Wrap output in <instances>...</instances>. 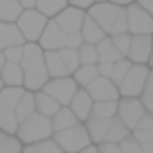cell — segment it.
<instances>
[{"mask_svg":"<svg viewBox=\"0 0 153 153\" xmlns=\"http://www.w3.org/2000/svg\"><path fill=\"white\" fill-rule=\"evenodd\" d=\"M33 93H35V111L41 112V114H45V116H52L60 107H62V105L56 101L52 95L47 93V91L39 89V91H33Z\"/></svg>","mask_w":153,"mask_h":153,"instance_id":"ac0fdd59","label":"cell"},{"mask_svg":"<svg viewBox=\"0 0 153 153\" xmlns=\"http://www.w3.org/2000/svg\"><path fill=\"white\" fill-rule=\"evenodd\" d=\"M143 91H153V68L149 70V74H147V82H146V89Z\"/></svg>","mask_w":153,"mask_h":153,"instance_id":"f6af8a7d","label":"cell"},{"mask_svg":"<svg viewBox=\"0 0 153 153\" xmlns=\"http://www.w3.org/2000/svg\"><path fill=\"white\" fill-rule=\"evenodd\" d=\"M22 12L23 6L19 4V0H0V19L2 22H16Z\"/></svg>","mask_w":153,"mask_h":153,"instance_id":"83f0119b","label":"cell"},{"mask_svg":"<svg viewBox=\"0 0 153 153\" xmlns=\"http://www.w3.org/2000/svg\"><path fill=\"white\" fill-rule=\"evenodd\" d=\"M72 76H74V79L78 82L79 87H87L99 76L97 64H79V66L72 72Z\"/></svg>","mask_w":153,"mask_h":153,"instance_id":"d4e9b609","label":"cell"},{"mask_svg":"<svg viewBox=\"0 0 153 153\" xmlns=\"http://www.w3.org/2000/svg\"><path fill=\"white\" fill-rule=\"evenodd\" d=\"M23 93H25V87L23 85H4L0 89V107L16 108V105L19 103Z\"/></svg>","mask_w":153,"mask_h":153,"instance_id":"cb8c5ba5","label":"cell"},{"mask_svg":"<svg viewBox=\"0 0 153 153\" xmlns=\"http://www.w3.org/2000/svg\"><path fill=\"white\" fill-rule=\"evenodd\" d=\"M82 35H83V41L85 43H93V45H97L99 41H101V39L105 37V29L101 25H99L97 22H95L93 18H91L89 14L85 16V19H83V25H82Z\"/></svg>","mask_w":153,"mask_h":153,"instance_id":"44dd1931","label":"cell"},{"mask_svg":"<svg viewBox=\"0 0 153 153\" xmlns=\"http://www.w3.org/2000/svg\"><path fill=\"white\" fill-rule=\"evenodd\" d=\"M112 66H114V62H101V60H99V62H97L99 76H108V78H111V74H112Z\"/></svg>","mask_w":153,"mask_h":153,"instance_id":"b9f144b4","label":"cell"},{"mask_svg":"<svg viewBox=\"0 0 153 153\" xmlns=\"http://www.w3.org/2000/svg\"><path fill=\"white\" fill-rule=\"evenodd\" d=\"M130 134H132V130L122 122V118L116 114V116H112V118H111V124H108V132H107V138H105V140L120 143L124 138H126V136H130Z\"/></svg>","mask_w":153,"mask_h":153,"instance_id":"484cf974","label":"cell"},{"mask_svg":"<svg viewBox=\"0 0 153 153\" xmlns=\"http://www.w3.org/2000/svg\"><path fill=\"white\" fill-rule=\"evenodd\" d=\"M35 2H37V0H19V4H22L23 8H35Z\"/></svg>","mask_w":153,"mask_h":153,"instance_id":"bcb514c9","label":"cell"},{"mask_svg":"<svg viewBox=\"0 0 153 153\" xmlns=\"http://www.w3.org/2000/svg\"><path fill=\"white\" fill-rule=\"evenodd\" d=\"M149 64L143 62H134L132 68L128 70V74L124 76V79L120 82L118 89L120 95L124 97H140L146 89V82H147V74H149Z\"/></svg>","mask_w":153,"mask_h":153,"instance_id":"8992f818","label":"cell"},{"mask_svg":"<svg viewBox=\"0 0 153 153\" xmlns=\"http://www.w3.org/2000/svg\"><path fill=\"white\" fill-rule=\"evenodd\" d=\"M60 56H62L64 64L68 66V70H70V74L76 70V68L79 66V54H78V49H72V47H62L60 49Z\"/></svg>","mask_w":153,"mask_h":153,"instance_id":"e575fe53","label":"cell"},{"mask_svg":"<svg viewBox=\"0 0 153 153\" xmlns=\"http://www.w3.org/2000/svg\"><path fill=\"white\" fill-rule=\"evenodd\" d=\"M79 54V62L82 64H97L99 62V52H97V45L93 43H85L83 41L78 49Z\"/></svg>","mask_w":153,"mask_h":153,"instance_id":"d6a6232c","label":"cell"},{"mask_svg":"<svg viewBox=\"0 0 153 153\" xmlns=\"http://www.w3.org/2000/svg\"><path fill=\"white\" fill-rule=\"evenodd\" d=\"M54 134V128H52V120L51 116H45L41 112H31L29 116H25L23 120H19L18 130H16V136L25 143H33L39 142V140L51 138Z\"/></svg>","mask_w":153,"mask_h":153,"instance_id":"3957f363","label":"cell"},{"mask_svg":"<svg viewBox=\"0 0 153 153\" xmlns=\"http://www.w3.org/2000/svg\"><path fill=\"white\" fill-rule=\"evenodd\" d=\"M83 43V35L82 31H74V33H68L66 37V47H72V49H79V45Z\"/></svg>","mask_w":153,"mask_h":153,"instance_id":"ab89813d","label":"cell"},{"mask_svg":"<svg viewBox=\"0 0 153 153\" xmlns=\"http://www.w3.org/2000/svg\"><path fill=\"white\" fill-rule=\"evenodd\" d=\"M97 149H99V153H120V143L103 140V142L97 143Z\"/></svg>","mask_w":153,"mask_h":153,"instance_id":"f35d334b","label":"cell"},{"mask_svg":"<svg viewBox=\"0 0 153 153\" xmlns=\"http://www.w3.org/2000/svg\"><path fill=\"white\" fill-rule=\"evenodd\" d=\"M19 64L23 68V87L29 91L43 89L51 76L45 64V51L37 41H25Z\"/></svg>","mask_w":153,"mask_h":153,"instance_id":"6da1fadb","label":"cell"},{"mask_svg":"<svg viewBox=\"0 0 153 153\" xmlns=\"http://www.w3.org/2000/svg\"><path fill=\"white\" fill-rule=\"evenodd\" d=\"M68 2H70L72 6H78V8H83V10H87V8H89L91 4L95 2V0H68Z\"/></svg>","mask_w":153,"mask_h":153,"instance_id":"7bdbcfd3","label":"cell"},{"mask_svg":"<svg viewBox=\"0 0 153 153\" xmlns=\"http://www.w3.org/2000/svg\"><path fill=\"white\" fill-rule=\"evenodd\" d=\"M93 97L89 95V91H87V87H79L78 91H76V95L72 97V101L68 107L74 111V114L78 116L82 122H85L87 118L91 116V108H93Z\"/></svg>","mask_w":153,"mask_h":153,"instance_id":"5bb4252c","label":"cell"},{"mask_svg":"<svg viewBox=\"0 0 153 153\" xmlns=\"http://www.w3.org/2000/svg\"><path fill=\"white\" fill-rule=\"evenodd\" d=\"M132 136H134L142 146L153 142V112L146 111V114L140 118V122L132 128Z\"/></svg>","mask_w":153,"mask_h":153,"instance_id":"2e32d148","label":"cell"},{"mask_svg":"<svg viewBox=\"0 0 153 153\" xmlns=\"http://www.w3.org/2000/svg\"><path fill=\"white\" fill-rule=\"evenodd\" d=\"M126 14H128V31L132 35L138 33L153 35V16L143 6H140L138 2H132L126 6Z\"/></svg>","mask_w":153,"mask_h":153,"instance_id":"ba28073f","label":"cell"},{"mask_svg":"<svg viewBox=\"0 0 153 153\" xmlns=\"http://www.w3.org/2000/svg\"><path fill=\"white\" fill-rule=\"evenodd\" d=\"M23 151L25 153H62L60 146L56 143V140L52 136L45 140H39V142H33V143H25Z\"/></svg>","mask_w":153,"mask_h":153,"instance_id":"4316f807","label":"cell"},{"mask_svg":"<svg viewBox=\"0 0 153 153\" xmlns=\"http://www.w3.org/2000/svg\"><path fill=\"white\" fill-rule=\"evenodd\" d=\"M85 16H87V10L68 4L64 10H60L58 14L54 16V22L58 23V25L62 27L66 33H74V31H79V29H82Z\"/></svg>","mask_w":153,"mask_h":153,"instance_id":"8fae6325","label":"cell"},{"mask_svg":"<svg viewBox=\"0 0 153 153\" xmlns=\"http://www.w3.org/2000/svg\"><path fill=\"white\" fill-rule=\"evenodd\" d=\"M108 124H111V118H97V116H89L85 120V126L87 132L91 136V142L99 143L107 138V132H108Z\"/></svg>","mask_w":153,"mask_h":153,"instance_id":"ffe728a7","label":"cell"},{"mask_svg":"<svg viewBox=\"0 0 153 153\" xmlns=\"http://www.w3.org/2000/svg\"><path fill=\"white\" fill-rule=\"evenodd\" d=\"M66 37L68 33L54 22V18H51L37 43L43 47V51H60L62 47H66Z\"/></svg>","mask_w":153,"mask_h":153,"instance_id":"7c38bea8","label":"cell"},{"mask_svg":"<svg viewBox=\"0 0 153 153\" xmlns=\"http://www.w3.org/2000/svg\"><path fill=\"white\" fill-rule=\"evenodd\" d=\"M51 120H52V128H54V132L64 130V128H70V126H74V124L82 122V120L74 114V111H72L68 105H62V107L51 116Z\"/></svg>","mask_w":153,"mask_h":153,"instance_id":"e0dca14e","label":"cell"},{"mask_svg":"<svg viewBox=\"0 0 153 153\" xmlns=\"http://www.w3.org/2000/svg\"><path fill=\"white\" fill-rule=\"evenodd\" d=\"M4 85H23V68L19 62H6L0 70Z\"/></svg>","mask_w":153,"mask_h":153,"instance_id":"603a6c76","label":"cell"},{"mask_svg":"<svg viewBox=\"0 0 153 153\" xmlns=\"http://www.w3.org/2000/svg\"><path fill=\"white\" fill-rule=\"evenodd\" d=\"M118 112V99L116 101H95L91 108V116L97 118H112Z\"/></svg>","mask_w":153,"mask_h":153,"instance_id":"f546056e","label":"cell"},{"mask_svg":"<svg viewBox=\"0 0 153 153\" xmlns=\"http://www.w3.org/2000/svg\"><path fill=\"white\" fill-rule=\"evenodd\" d=\"M147 64H149V68H153V49H151V56H149V62Z\"/></svg>","mask_w":153,"mask_h":153,"instance_id":"f907efd6","label":"cell"},{"mask_svg":"<svg viewBox=\"0 0 153 153\" xmlns=\"http://www.w3.org/2000/svg\"><path fill=\"white\" fill-rule=\"evenodd\" d=\"M151 49H153V35L151 33H138L132 35V45H130V52L128 58L132 62H149L151 56Z\"/></svg>","mask_w":153,"mask_h":153,"instance_id":"4fadbf2b","label":"cell"},{"mask_svg":"<svg viewBox=\"0 0 153 153\" xmlns=\"http://www.w3.org/2000/svg\"><path fill=\"white\" fill-rule=\"evenodd\" d=\"M87 14L105 29L107 35H116L128 31V14L126 6L114 4L111 0H103V2H93L87 8Z\"/></svg>","mask_w":153,"mask_h":153,"instance_id":"7a4b0ae2","label":"cell"},{"mask_svg":"<svg viewBox=\"0 0 153 153\" xmlns=\"http://www.w3.org/2000/svg\"><path fill=\"white\" fill-rule=\"evenodd\" d=\"M45 64L47 70H49L51 78H58V76H68L70 70L64 64L62 56H60V51H45Z\"/></svg>","mask_w":153,"mask_h":153,"instance_id":"d6986e66","label":"cell"},{"mask_svg":"<svg viewBox=\"0 0 153 153\" xmlns=\"http://www.w3.org/2000/svg\"><path fill=\"white\" fill-rule=\"evenodd\" d=\"M68 4H70L68 0H37V2H35V8L41 10L47 18H54V16L58 14L60 10H64Z\"/></svg>","mask_w":153,"mask_h":153,"instance_id":"1f68e13d","label":"cell"},{"mask_svg":"<svg viewBox=\"0 0 153 153\" xmlns=\"http://www.w3.org/2000/svg\"><path fill=\"white\" fill-rule=\"evenodd\" d=\"M23 45H25V43H23ZM23 45H12V47H8V49H4V56H6L8 62H22Z\"/></svg>","mask_w":153,"mask_h":153,"instance_id":"74e56055","label":"cell"},{"mask_svg":"<svg viewBox=\"0 0 153 153\" xmlns=\"http://www.w3.org/2000/svg\"><path fill=\"white\" fill-rule=\"evenodd\" d=\"M31 112H35V93L29 89H25V93L22 95L19 103L16 105V114L19 120H23L25 116H29Z\"/></svg>","mask_w":153,"mask_h":153,"instance_id":"4dcf8cb0","label":"cell"},{"mask_svg":"<svg viewBox=\"0 0 153 153\" xmlns=\"http://www.w3.org/2000/svg\"><path fill=\"white\" fill-rule=\"evenodd\" d=\"M136 2H138L140 6H143V8H146V10L153 16V0H136Z\"/></svg>","mask_w":153,"mask_h":153,"instance_id":"ee69618b","label":"cell"},{"mask_svg":"<svg viewBox=\"0 0 153 153\" xmlns=\"http://www.w3.org/2000/svg\"><path fill=\"white\" fill-rule=\"evenodd\" d=\"M18 124H19V118L16 114V108L0 107V130L8 132V134H16Z\"/></svg>","mask_w":153,"mask_h":153,"instance_id":"f1b7e54d","label":"cell"},{"mask_svg":"<svg viewBox=\"0 0 153 153\" xmlns=\"http://www.w3.org/2000/svg\"><path fill=\"white\" fill-rule=\"evenodd\" d=\"M111 2H114V4H120V6H128V4L136 2V0H111Z\"/></svg>","mask_w":153,"mask_h":153,"instance_id":"7dc6e473","label":"cell"},{"mask_svg":"<svg viewBox=\"0 0 153 153\" xmlns=\"http://www.w3.org/2000/svg\"><path fill=\"white\" fill-rule=\"evenodd\" d=\"M87 91L93 97V101H116L120 97V89L108 76H97L87 85Z\"/></svg>","mask_w":153,"mask_h":153,"instance_id":"30bf717a","label":"cell"},{"mask_svg":"<svg viewBox=\"0 0 153 153\" xmlns=\"http://www.w3.org/2000/svg\"><path fill=\"white\" fill-rule=\"evenodd\" d=\"M120 151L122 153H143V146L130 134L120 142Z\"/></svg>","mask_w":153,"mask_h":153,"instance_id":"8d00e7d4","label":"cell"},{"mask_svg":"<svg viewBox=\"0 0 153 153\" xmlns=\"http://www.w3.org/2000/svg\"><path fill=\"white\" fill-rule=\"evenodd\" d=\"M4 87V82H2V76H0V89Z\"/></svg>","mask_w":153,"mask_h":153,"instance_id":"816d5d0a","label":"cell"},{"mask_svg":"<svg viewBox=\"0 0 153 153\" xmlns=\"http://www.w3.org/2000/svg\"><path fill=\"white\" fill-rule=\"evenodd\" d=\"M6 62H8V60H6V56H4V51L0 49V70L4 68V64H6Z\"/></svg>","mask_w":153,"mask_h":153,"instance_id":"c3c4849f","label":"cell"},{"mask_svg":"<svg viewBox=\"0 0 153 153\" xmlns=\"http://www.w3.org/2000/svg\"><path fill=\"white\" fill-rule=\"evenodd\" d=\"M79 89L78 82L74 79V76H58V78H49V82L45 83L43 91H47L49 95L56 99L60 105H70L72 97L76 95V91Z\"/></svg>","mask_w":153,"mask_h":153,"instance_id":"52a82bcc","label":"cell"},{"mask_svg":"<svg viewBox=\"0 0 153 153\" xmlns=\"http://www.w3.org/2000/svg\"><path fill=\"white\" fill-rule=\"evenodd\" d=\"M51 18H47L41 10L37 8H23V12L19 14V18L16 19L19 31H22L25 41H39L43 29L47 27Z\"/></svg>","mask_w":153,"mask_h":153,"instance_id":"5b68a950","label":"cell"},{"mask_svg":"<svg viewBox=\"0 0 153 153\" xmlns=\"http://www.w3.org/2000/svg\"><path fill=\"white\" fill-rule=\"evenodd\" d=\"M52 138L56 140V143L60 146V149L66 153H76L82 151L85 146L91 143V136L87 132L85 122H78L70 128H64V130H58L52 134Z\"/></svg>","mask_w":153,"mask_h":153,"instance_id":"277c9868","label":"cell"},{"mask_svg":"<svg viewBox=\"0 0 153 153\" xmlns=\"http://www.w3.org/2000/svg\"><path fill=\"white\" fill-rule=\"evenodd\" d=\"M95 2H103V0H95Z\"/></svg>","mask_w":153,"mask_h":153,"instance_id":"f5cc1de1","label":"cell"},{"mask_svg":"<svg viewBox=\"0 0 153 153\" xmlns=\"http://www.w3.org/2000/svg\"><path fill=\"white\" fill-rule=\"evenodd\" d=\"M116 114L132 130L140 122V118L146 114V107H143L140 97H124V95H120L118 97V112Z\"/></svg>","mask_w":153,"mask_h":153,"instance_id":"9c48e42d","label":"cell"},{"mask_svg":"<svg viewBox=\"0 0 153 153\" xmlns=\"http://www.w3.org/2000/svg\"><path fill=\"white\" fill-rule=\"evenodd\" d=\"M153 153V142H149V143H143V153Z\"/></svg>","mask_w":153,"mask_h":153,"instance_id":"681fc988","label":"cell"},{"mask_svg":"<svg viewBox=\"0 0 153 153\" xmlns=\"http://www.w3.org/2000/svg\"><path fill=\"white\" fill-rule=\"evenodd\" d=\"M132 60L128 58V56H122V58H118L114 62V66H112V74H111V79L116 83V85H120V82L124 79V76L128 74V70L132 68Z\"/></svg>","mask_w":153,"mask_h":153,"instance_id":"836d02e7","label":"cell"},{"mask_svg":"<svg viewBox=\"0 0 153 153\" xmlns=\"http://www.w3.org/2000/svg\"><path fill=\"white\" fill-rule=\"evenodd\" d=\"M23 43H25V39H23L18 23L0 19V49L4 51L12 45H23Z\"/></svg>","mask_w":153,"mask_h":153,"instance_id":"9a60e30c","label":"cell"},{"mask_svg":"<svg viewBox=\"0 0 153 153\" xmlns=\"http://www.w3.org/2000/svg\"><path fill=\"white\" fill-rule=\"evenodd\" d=\"M140 99H142L143 107H146V111L153 112V91H143L142 95H140Z\"/></svg>","mask_w":153,"mask_h":153,"instance_id":"60d3db41","label":"cell"},{"mask_svg":"<svg viewBox=\"0 0 153 153\" xmlns=\"http://www.w3.org/2000/svg\"><path fill=\"white\" fill-rule=\"evenodd\" d=\"M97 52H99V60L101 62H116L118 58H122V52L116 49L111 35H105L97 43Z\"/></svg>","mask_w":153,"mask_h":153,"instance_id":"7402d4cb","label":"cell"},{"mask_svg":"<svg viewBox=\"0 0 153 153\" xmlns=\"http://www.w3.org/2000/svg\"><path fill=\"white\" fill-rule=\"evenodd\" d=\"M111 37H112V43L116 45V49L122 52V56H128V52H130V45H132V33H130V31L116 33V35H111Z\"/></svg>","mask_w":153,"mask_h":153,"instance_id":"d590c367","label":"cell"}]
</instances>
